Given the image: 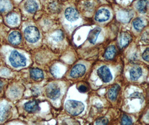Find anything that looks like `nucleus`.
<instances>
[{
	"instance_id": "nucleus-11",
	"label": "nucleus",
	"mask_w": 149,
	"mask_h": 125,
	"mask_svg": "<svg viewBox=\"0 0 149 125\" xmlns=\"http://www.w3.org/2000/svg\"><path fill=\"white\" fill-rule=\"evenodd\" d=\"M21 35L18 31H13L10 34L8 41L13 45H18L21 42Z\"/></svg>"
},
{
	"instance_id": "nucleus-27",
	"label": "nucleus",
	"mask_w": 149,
	"mask_h": 125,
	"mask_svg": "<svg viewBox=\"0 0 149 125\" xmlns=\"http://www.w3.org/2000/svg\"><path fill=\"white\" fill-rule=\"evenodd\" d=\"M96 125H107L109 124V120L106 117H101L95 122Z\"/></svg>"
},
{
	"instance_id": "nucleus-2",
	"label": "nucleus",
	"mask_w": 149,
	"mask_h": 125,
	"mask_svg": "<svg viewBox=\"0 0 149 125\" xmlns=\"http://www.w3.org/2000/svg\"><path fill=\"white\" fill-rule=\"evenodd\" d=\"M9 61L12 66L16 68L24 67L26 65L25 57L17 51L11 52L9 56Z\"/></svg>"
},
{
	"instance_id": "nucleus-15",
	"label": "nucleus",
	"mask_w": 149,
	"mask_h": 125,
	"mask_svg": "<svg viewBox=\"0 0 149 125\" xmlns=\"http://www.w3.org/2000/svg\"><path fill=\"white\" fill-rule=\"evenodd\" d=\"M132 15L127 11H121L117 14V19L123 23H127L131 20Z\"/></svg>"
},
{
	"instance_id": "nucleus-20",
	"label": "nucleus",
	"mask_w": 149,
	"mask_h": 125,
	"mask_svg": "<svg viewBox=\"0 0 149 125\" xmlns=\"http://www.w3.org/2000/svg\"><path fill=\"white\" fill-rule=\"evenodd\" d=\"M137 8L141 13L146 12L148 9V1L147 0H140L137 4Z\"/></svg>"
},
{
	"instance_id": "nucleus-13",
	"label": "nucleus",
	"mask_w": 149,
	"mask_h": 125,
	"mask_svg": "<svg viewBox=\"0 0 149 125\" xmlns=\"http://www.w3.org/2000/svg\"><path fill=\"white\" fill-rule=\"evenodd\" d=\"M25 9L29 13L35 12L38 9V3L34 0H28L25 3Z\"/></svg>"
},
{
	"instance_id": "nucleus-25",
	"label": "nucleus",
	"mask_w": 149,
	"mask_h": 125,
	"mask_svg": "<svg viewBox=\"0 0 149 125\" xmlns=\"http://www.w3.org/2000/svg\"><path fill=\"white\" fill-rule=\"evenodd\" d=\"M51 73H52V75L54 76L57 77H59L61 75V71L60 68L58 66H54L52 68V69H51Z\"/></svg>"
},
{
	"instance_id": "nucleus-31",
	"label": "nucleus",
	"mask_w": 149,
	"mask_h": 125,
	"mask_svg": "<svg viewBox=\"0 0 149 125\" xmlns=\"http://www.w3.org/2000/svg\"><path fill=\"white\" fill-rule=\"evenodd\" d=\"M31 91L32 93L34 96H38L40 94V90L39 89L36 87H34L32 89H31Z\"/></svg>"
},
{
	"instance_id": "nucleus-12",
	"label": "nucleus",
	"mask_w": 149,
	"mask_h": 125,
	"mask_svg": "<svg viewBox=\"0 0 149 125\" xmlns=\"http://www.w3.org/2000/svg\"><path fill=\"white\" fill-rule=\"evenodd\" d=\"M101 28L99 27H97L92 30L88 34V40L90 43L95 44L97 40L98 36L101 32Z\"/></svg>"
},
{
	"instance_id": "nucleus-10",
	"label": "nucleus",
	"mask_w": 149,
	"mask_h": 125,
	"mask_svg": "<svg viewBox=\"0 0 149 125\" xmlns=\"http://www.w3.org/2000/svg\"><path fill=\"white\" fill-rule=\"evenodd\" d=\"M24 108L27 112L29 113H34L39 111L40 110L39 103L35 100L26 103L24 105Z\"/></svg>"
},
{
	"instance_id": "nucleus-30",
	"label": "nucleus",
	"mask_w": 149,
	"mask_h": 125,
	"mask_svg": "<svg viewBox=\"0 0 149 125\" xmlns=\"http://www.w3.org/2000/svg\"><path fill=\"white\" fill-rule=\"evenodd\" d=\"M130 97H131L132 99L137 98V99H143V96H142V94L140 93H139V92H135V93H132L130 96Z\"/></svg>"
},
{
	"instance_id": "nucleus-23",
	"label": "nucleus",
	"mask_w": 149,
	"mask_h": 125,
	"mask_svg": "<svg viewBox=\"0 0 149 125\" xmlns=\"http://www.w3.org/2000/svg\"><path fill=\"white\" fill-rule=\"evenodd\" d=\"M133 25L136 30L140 31L142 30L145 26V23L142 19L137 18L133 21Z\"/></svg>"
},
{
	"instance_id": "nucleus-18",
	"label": "nucleus",
	"mask_w": 149,
	"mask_h": 125,
	"mask_svg": "<svg viewBox=\"0 0 149 125\" xmlns=\"http://www.w3.org/2000/svg\"><path fill=\"white\" fill-rule=\"evenodd\" d=\"M30 76L35 81H40L44 78L43 72L38 68H34L30 70Z\"/></svg>"
},
{
	"instance_id": "nucleus-9",
	"label": "nucleus",
	"mask_w": 149,
	"mask_h": 125,
	"mask_svg": "<svg viewBox=\"0 0 149 125\" xmlns=\"http://www.w3.org/2000/svg\"><path fill=\"white\" fill-rule=\"evenodd\" d=\"M66 19L71 22L75 21L79 18V13L78 11L73 7H69L65 12Z\"/></svg>"
},
{
	"instance_id": "nucleus-28",
	"label": "nucleus",
	"mask_w": 149,
	"mask_h": 125,
	"mask_svg": "<svg viewBox=\"0 0 149 125\" xmlns=\"http://www.w3.org/2000/svg\"><path fill=\"white\" fill-rule=\"evenodd\" d=\"M19 93V90H17V88H16V87H13V88H12L10 90V96H11L13 97H16V96H18Z\"/></svg>"
},
{
	"instance_id": "nucleus-3",
	"label": "nucleus",
	"mask_w": 149,
	"mask_h": 125,
	"mask_svg": "<svg viewBox=\"0 0 149 125\" xmlns=\"http://www.w3.org/2000/svg\"><path fill=\"white\" fill-rule=\"evenodd\" d=\"M25 39L30 43H35L40 39V32L38 29L34 26H29L24 30Z\"/></svg>"
},
{
	"instance_id": "nucleus-7",
	"label": "nucleus",
	"mask_w": 149,
	"mask_h": 125,
	"mask_svg": "<svg viewBox=\"0 0 149 125\" xmlns=\"http://www.w3.org/2000/svg\"><path fill=\"white\" fill-rule=\"evenodd\" d=\"M86 70L85 66L81 64H78L73 67L70 71V75L73 78H79L84 75Z\"/></svg>"
},
{
	"instance_id": "nucleus-26",
	"label": "nucleus",
	"mask_w": 149,
	"mask_h": 125,
	"mask_svg": "<svg viewBox=\"0 0 149 125\" xmlns=\"http://www.w3.org/2000/svg\"><path fill=\"white\" fill-rule=\"evenodd\" d=\"M121 124L122 125H131L132 124V119H131L129 116L125 115L122 117Z\"/></svg>"
},
{
	"instance_id": "nucleus-22",
	"label": "nucleus",
	"mask_w": 149,
	"mask_h": 125,
	"mask_svg": "<svg viewBox=\"0 0 149 125\" xmlns=\"http://www.w3.org/2000/svg\"><path fill=\"white\" fill-rule=\"evenodd\" d=\"M11 3L9 0H0V11L5 12L10 10Z\"/></svg>"
},
{
	"instance_id": "nucleus-1",
	"label": "nucleus",
	"mask_w": 149,
	"mask_h": 125,
	"mask_svg": "<svg viewBox=\"0 0 149 125\" xmlns=\"http://www.w3.org/2000/svg\"><path fill=\"white\" fill-rule=\"evenodd\" d=\"M65 108L70 115L78 116L84 110V105L81 102L75 100H68L65 103Z\"/></svg>"
},
{
	"instance_id": "nucleus-33",
	"label": "nucleus",
	"mask_w": 149,
	"mask_h": 125,
	"mask_svg": "<svg viewBox=\"0 0 149 125\" xmlns=\"http://www.w3.org/2000/svg\"><path fill=\"white\" fill-rule=\"evenodd\" d=\"M2 87H3V84H2V82L0 81V90L2 89Z\"/></svg>"
},
{
	"instance_id": "nucleus-24",
	"label": "nucleus",
	"mask_w": 149,
	"mask_h": 125,
	"mask_svg": "<svg viewBox=\"0 0 149 125\" xmlns=\"http://www.w3.org/2000/svg\"><path fill=\"white\" fill-rule=\"evenodd\" d=\"M52 39L54 40L55 42H58L59 41H61L64 39V33L61 30H58L55 31L54 33H53L51 36Z\"/></svg>"
},
{
	"instance_id": "nucleus-14",
	"label": "nucleus",
	"mask_w": 149,
	"mask_h": 125,
	"mask_svg": "<svg viewBox=\"0 0 149 125\" xmlns=\"http://www.w3.org/2000/svg\"><path fill=\"white\" fill-rule=\"evenodd\" d=\"M142 69L139 66H135L130 70V78L132 81H136L139 79L142 75Z\"/></svg>"
},
{
	"instance_id": "nucleus-17",
	"label": "nucleus",
	"mask_w": 149,
	"mask_h": 125,
	"mask_svg": "<svg viewBox=\"0 0 149 125\" xmlns=\"http://www.w3.org/2000/svg\"><path fill=\"white\" fill-rule=\"evenodd\" d=\"M120 90V87L118 85L116 84L112 86L108 92V97L112 101H115L117 99L118 92Z\"/></svg>"
},
{
	"instance_id": "nucleus-8",
	"label": "nucleus",
	"mask_w": 149,
	"mask_h": 125,
	"mask_svg": "<svg viewBox=\"0 0 149 125\" xmlns=\"http://www.w3.org/2000/svg\"><path fill=\"white\" fill-rule=\"evenodd\" d=\"M110 17V13L109 10L105 8H102L98 11L95 14V20L98 22H104L109 20Z\"/></svg>"
},
{
	"instance_id": "nucleus-6",
	"label": "nucleus",
	"mask_w": 149,
	"mask_h": 125,
	"mask_svg": "<svg viewBox=\"0 0 149 125\" xmlns=\"http://www.w3.org/2000/svg\"><path fill=\"white\" fill-rule=\"evenodd\" d=\"M11 112V106L7 102H3L0 106V121L3 122L6 120Z\"/></svg>"
},
{
	"instance_id": "nucleus-16",
	"label": "nucleus",
	"mask_w": 149,
	"mask_h": 125,
	"mask_svg": "<svg viewBox=\"0 0 149 125\" xmlns=\"http://www.w3.org/2000/svg\"><path fill=\"white\" fill-rule=\"evenodd\" d=\"M131 40V37L130 33L127 32H123L121 33L120 37V45L121 47L127 46Z\"/></svg>"
},
{
	"instance_id": "nucleus-4",
	"label": "nucleus",
	"mask_w": 149,
	"mask_h": 125,
	"mask_svg": "<svg viewBox=\"0 0 149 125\" xmlns=\"http://www.w3.org/2000/svg\"><path fill=\"white\" fill-rule=\"evenodd\" d=\"M46 94L49 99L55 100L61 96V88L57 84H51L47 87Z\"/></svg>"
},
{
	"instance_id": "nucleus-32",
	"label": "nucleus",
	"mask_w": 149,
	"mask_h": 125,
	"mask_svg": "<svg viewBox=\"0 0 149 125\" xmlns=\"http://www.w3.org/2000/svg\"><path fill=\"white\" fill-rule=\"evenodd\" d=\"M87 87L86 86H80L78 88V91L81 93H85L87 91Z\"/></svg>"
},
{
	"instance_id": "nucleus-19",
	"label": "nucleus",
	"mask_w": 149,
	"mask_h": 125,
	"mask_svg": "<svg viewBox=\"0 0 149 125\" xmlns=\"http://www.w3.org/2000/svg\"><path fill=\"white\" fill-rule=\"evenodd\" d=\"M116 53V49L115 47L113 45L109 46L107 48L106 52L104 53V58L107 59H113L115 56Z\"/></svg>"
},
{
	"instance_id": "nucleus-5",
	"label": "nucleus",
	"mask_w": 149,
	"mask_h": 125,
	"mask_svg": "<svg viewBox=\"0 0 149 125\" xmlns=\"http://www.w3.org/2000/svg\"><path fill=\"white\" fill-rule=\"evenodd\" d=\"M97 74L100 78L105 83H108L112 79V75L107 66L101 67L97 71Z\"/></svg>"
},
{
	"instance_id": "nucleus-29",
	"label": "nucleus",
	"mask_w": 149,
	"mask_h": 125,
	"mask_svg": "<svg viewBox=\"0 0 149 125\" xmlns=\"http://www.w3.org/2000/svg\"><path fill=\"white\" fill-rule=\"evenodd\" d=\"M149 48H146V50L144 51V52L142 54V58L145 61L148 62L149 61Z\"/></svg>"
},
{
	"instance_id": "nucleus-21",
	"label": "nucleus",
	"mask_w": 149,
	"mask_h": 125,
	"mask_svg": "<svg viewBox=\"0 0 149 125\" xmlns=\"http://www.w3.org/2000/svg\"><path fill=\"white\" fill-rule=\"evenodd\" d=\"M6 21L7 23L12 26L16 25L17 24L19 21V17L17 14L15 13H11L7 15L6 17Z\"/></svg>"
}]
</instances>
